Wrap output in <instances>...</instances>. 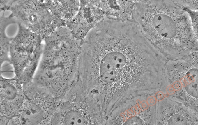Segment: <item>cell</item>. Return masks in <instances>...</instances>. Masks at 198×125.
Here are the masks:
<instances>
[{
	"label": "cell",
	"mask_w": 198,
	"mask_h": 125,
	"mask_svg": "<svg viewBox=\"0 0 198 125\" xmlns=\"http://www.w3.org/2000/svg\"><path fill=\"white\" fill-rule=\"evenodd\" d=\"M169 125H187L186 119L183 116L178 114L173 115L168 121Z\"/></svg>",
	"instance_id": "cell-6"
},
{
	"label": "cell",
	"mask_w": 198,
	"mask_h": 125,
	"mask_svg": "<svg viewBox=\"0 0 198 125\" xmlns=\"http://www.w3.org/2000/svg\"><path fill=\"white\" fill-rule=\"evenodd\" d=\"M109 1L107 2L109 19L123 21L131 20L132 13V1Z\"/></svg>",
	"instance_id": "cell-4"
},
{
	"label": "cell",
	"mask_w": 198,
	"mask_h": 125,
	"mask_svg": "<svg viewBox=\"0 0 198 125\" xmlns=\"http://www.w3.org/2000/svg\"><path fill=\"white\" fill-rule=\"evenodd\" d=\"M85 49L81 83L98 103L115 110L136 89L147 48L131 22L113 20L89 38Z\"/></svg>",
	"instance_id": "cell-1"
},
{
	"label": "cell",
	"mask_w": 198,
	"mask_h": 125,
	"mask_svg": "<svg viewBox=\"0 0 198 125\" xmlns=\"http://www.w3.org/2000/svg\"><path fill=\"white\" fill-rule=\"evenodd\" d=\"M64 94L69 101L63 123L67 125L100 123V116L97 107L81 87L73 86Z\"/></svg>",
	"instance_id": "cell-2"
},
{
	"label": "cell",
	"mask_w": 198,
	"mask_h": 125,
	"mask_svg": "<svg viewBox=\"0 0 198 125\" xmlns=\"http://www.w3.org/2000/svg\"><path fill=\"white\" fill-rule=\"evenodd\" d=\"M37 108L32 107L25 111L22 116V121L24 123H30L31 121H35V119H38L41 115Z\"/></svg>",
	"instance_id": "cell-5"
},
{
	"label": "cell",
	"mask_w": 198,
	"mask_h": 125,
	"mask_svg": "<svg viewBox=\"0 0 198 125\" xmlns=\"http://www.w3.org/2000/svg\"><path fill=\"white\" fill-rule=\"evenodd\" d=\"M40 38L27 32L21 33L12 42L11 51L14 62L16 76L20 77L22 74L32 75L30 69L34 70L35 61L40 53Z\"/></svg>",
	"instance_id": "cell-3"
}]
</instances>
